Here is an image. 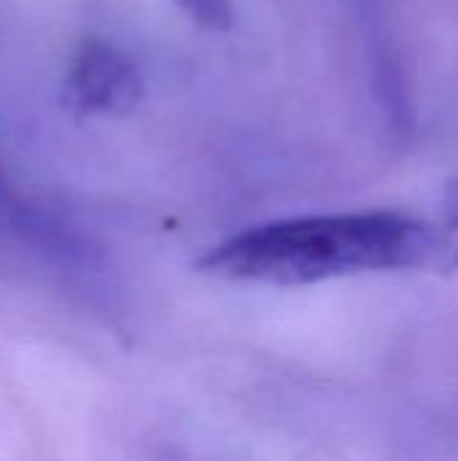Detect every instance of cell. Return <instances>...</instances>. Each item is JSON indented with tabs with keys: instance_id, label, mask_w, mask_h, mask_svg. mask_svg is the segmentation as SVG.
Here are the masks:
<instances>
[{
	"instance_id": "6da1fadb",
	"label": "cell",
	"mask_w": 458,
	"mask_h": 461,
	"mask_svg": "<svg viewBox=\"0 0 458 461\" xmlns=\"http://www.w3.org/2000/svg\"><path fill=\"white\" fill-rule=\"evenodd\" d=\"M437 267L435 221L400 211L321 213L259 224L211 249L197 262V270L216 278L275 286Z\"/></svg>"
},
{
	"instance_id": "7a4b0ae2",
	"label": "cell",
	"mask_w": 458,
	"mask_h": 461,
	"mask_svg": "<svg viewBox=\"0 0 458 461\" xmlns=\"http://www.w3.org/2000/svg\"><path fill=\"white\" fill-rule=\"evenodd\" d=\"M143 100L138 65L103 38H86L65 78V103L78 113L124 116Z\"/></svg>"
},
{
	"instance_id": "3957f363",
	"label": "cell",
	"mask_w": 458,
	"mask_h": 461,
	"mask_svg": "<svg viewBox=\"0 0 458 461\" xmlns=\"http://www.w3.org/2000/svg\"><path fill=\"white\" fill-rule=\"evenodd\" d=\"M440 238V267L437 270H458V181L451 186L443 203L440 221H435Z\"/></svg>"
},
{
	"instance_id": "277c9868",
	"label": "cell",
	"mask_w": 458,
	"mask_h": 461,
	"mask_svg": "<svg viewBox=\"0 0 458 461\" xmlns=\"http://www.w3.org/2000/svg\"><path fill=\"white\" fill-rule=\"evenodd\" d=\"M178 5L205 30L224 32L232 27L235 11L229 0H178Z\"/></svg>"
}]
</instances>
